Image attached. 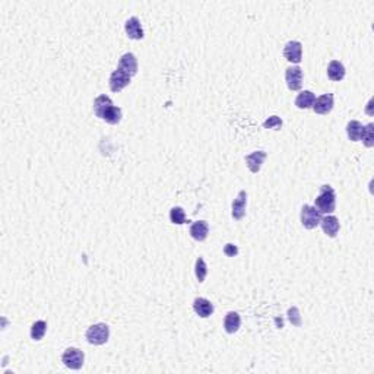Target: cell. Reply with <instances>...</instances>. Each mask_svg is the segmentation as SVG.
Returning a JSON list of instances; mask_svg holds the SVG:
<instances>
[{
	"instance_id": "obj_1",
	"label": "cell",
	"mask_w": 374,
	"mask_h": 374,
	"mask_svg": "<svg viewBox=\"0 0 374 374\" xmlns=\"http://www.w3.org/2000/svg\"><path fill=\"white\" fill-rule=\"evenodd\" d=\"M315 208L320 213H332L336 208V193L333 187L325 184L320 187V193L315 199Z\"/></svg>"
},
{
	"instance_id": "obj_2",
	"label": "cell",
	"mask_w": 374,
	"mask_h": 374,
	"mask_svg": "<svg viewBox=\"0 0 374 374\" xmlns=\"http://www.w3.org/2000/svg\"><path fill=\"white\" fill-rule=\"evenodd\" d=\"M85 336L91 345H104L110 338V327L105 323H97L86 329Z\"/></svg>"
},
{
	"instance_id": "obj_3",
	"label": "cell",
	"mask_w": 374,
	"mask_h": 374,
	"mask_svg": "<svg viewBox=\"0 0 374 374\" xmlns=\"http://www.w3.org/2000/svg\"><path fill=\"white\" fill-rule=\"evenodd\" d=\"M322 221V213L316 209L315 206L304 205L301 208V224L305 230H315L316 227L320 225Z\"/></svg>"
},
{
	"instance_id": "obj_4",
	"label": "cell",
	"mask_w": 374,
	"mask_h": 374,
	"mask_svg": "<svg viewBox=\"0 0 374 374\" xmlns=\"http://www.w3.org/2000/svg\"><path fill=\"white\" fill-rule=\"evenodd\" d=\"M61 361L70 370H79L85 361V354L78 348H68L61 355Z\"/></svg>"
},
{
	"instance_id": "obj_5",
	"label": "cell",
	"mask_w": 374,
	"mask_h": 374,
	"mask_svg": "<svg viewBox=\"0 0 374 374\" xmlns=\"http://www.w3.org/2000/svg\"><path fill=\"white\" fill-rule=\"evenodd\" d=\"M284 56L288 61L298 65L303 60V44L300 41H288L284 47Z\"/></svg>"
},
{
	"instance_id": "obj_6",
	"label": "cell",
	"mask_w": 374,
	"mask_h": 374,
	"mask_svg": "<svg viewBox=\"0 0 374 374\" xmlns=\"http://www.w3.org/2000/svg\"><path fill=\"white\" fill-rule=\"evenodd\" d=\"M285 81L291 91L301 89L303 85V69L300 66H291L285 70Z\"/></svg>"
},
{
	"instance_id": "obj_7",
	"label": "cell",
	"mask_w": 374,
	"mask_h": 374,
	"mask_svg": "<svg viewBox=\"0 0 374 374\" xmlns=\"http://www.w3.org/2000/svg\"><path fill=\"white\" fill-rule=\"evenodd\" d=\"M130 79L132 78L129 76L126 72L116 69L111 73V76H110V82H108L110 83V89L113 92H120L121 89H124L129 83H130Z\"/></svg>"
},
{
	"instance_id": "obj_8",
	"label": "cell",
	"mask_w": 374,
	"mask_h": 374,
	"mask_svg": "<svg viewBox=\"0 0 374 374\" xmlns=\"http://www.w3.org/2000/svg\"><path fill=\"white\" fill-rule=\"evenodd\" d=\"M117 69L126 72L129 76H135L138 73V58L133 53H124L118 60V68Z\"/></svg>"
},
{
	"instance_id": "obj_9",
	"label": "cell",
	"mask_w": 374,
	"mask_h": 374,
	"mask_svg": "<svg viewBox=\"0 0 374 374\" xmlns=\"http://www.w3.org/2000/svg\"><path fill=\"white\" fill-rule=\"evenodd\" d=\"M333 108V95L332 94H323L320 97H317L313 104V110L316 114H322L325 116L327 113H330Z\"/></svg>"
},
{
	"instance_id": "obj_10",
	"label": "cell",
	"mask_w": 374,
	"mask_h": 374,
	"mask_svg": "<svg viewBox=\"0 0 374 374\" xmlns=\"http://www.w3.org/2000/svg\"><path fill=\"white\" fill-rule=\"evenodd\" d=\"M245 205H247V192L245 190H241L237 198L233 200V218L235 221H240L243 220L245 215Z\"/></svg>"
},
{
	"instance_id": "obj_11",
	"label": "cell",
	"mask_w": 374,
	"mask_h": 374,
	"mask_svg": "<svg viewBox=\"0 0 374 374\" xmlns=\"http://www.w3.org/2000/svg\"><path fill=\"white\" fill-rule=\"evenodd\" d=\"M124 31H126V34L130 40H142L143 38V28H142L139 18H136V16H132L126 21Z\"/></svg>"
},
{
	"instance_id": "obj_12",
	"label": "cell",
	"mask_w": 374,
	"mask_h": 374,
	"mask_svg": "<svg viewBox=\"0 0 374 374\" xmlns=\"http://www.w3.org/2000/svg\"><path fill=\"white\" fill-rule=\"evenodd\" d=\"M320 225H322L323 233L326 234L327 237H330V238L336 237V234L339 233V228H340L339 220L335 215H327L325 218H322Z\"/></svg>"
},
{
	"instance_id": "obj_13",
	"label": "cell",
	"mask_w": 374,
	"mask_h": 374,
	"mask_svg": "<svg viewBox=\"0 0 374 374\" xmlns=\"http://www.w3.org/2000/svg\"><path fill=\"white\" fill-rule=\"evenodd\" d=\"M265 158H266V152L256 151L245 157V164H247L248 170H250L252 173H255V174H256V173L260 171L262 164H263V161H265Z\"/></svg>"
},
{
	"instance_id": "obj_14",
	"label": "cell",
	"mask_w": 374,
	"mask_h": 374,
	"mask_svg": "<svg viewBox=\"0 0 374 374\" xmlns=\"http://www.w3.org/2000/svg\"><path fill=\"white\" fill-rule=\"evenodd\" d=\"M193 310H195V313L199 317L206 319V317H209L213 313V304L210 303L209 300H206V298L199 297V298H195V301H193Z\"/></svg>"
},
{
	"instance_id": "obj_15",
	"label": "cell",
	"mask_w": 374,
	"mask_h": 374,
	"mask_svg": "<svg viewBox=\"0 0 374 374\" xmlns=\"http://www.w3.org/2000/svg\"><path fill=\"white\" fill-rule=\"evenodd\" d=\"M208 234H209V225H208L206 221H196L192 224V227H190V235L196 241L206 240Z\"/></svg>"
},
{
	"instance_id": "obj_16",
	"label": "cell",
	"mask_w": 374,
	"mask_h": 374,
	"mask_svg": "<svg viewBox=\"0 0 374 374\" xmlns=\"http://www.w3.org/2000/svg\"><path fill=\"white\" fill-rule=\"evenodd\" d=\"M345 73H347V70H345V66L338 61V60H332L330 63H329V66H327V76H329V79L333 82H339L342 81L344 78H345Z\"/></svg>"
},
{
	"instance_id": "obj_17",
	"label": "cell",
	"mask_w": 374,
	"mask_h": 374,
	"mask_svg": "<svg viewBox=\"0 0 374 374\" xmlns=\"http://www.w3.org/2000/svg\"><path fill=\"white\" fill-rule=\"evenodd\" d=\"M111 105H113V101H111L110 97H107V95H100V97H97L95 101H94V113H95V116L100 117V118H104L105 111H107Z\"/></svg>"
},
{
	"instance_id": "obj_18",
	"label": "cell",
	"mask_w": 374,
	"mask_h": 374,
	"mask_svg": "<svg viewBox=\"0 0 374 374\" xmlns=\"http://www.w3.org/2000/svg\"><path fill=\"white\" fill-rule=\"evenodd\" d=\"M241 325V317L238 313L235 311H230L225 316V320H224V329L227 333H235Z\"/></svg>"
},
{
	"instance_id": "obj_19",
	"label": "cell",
	"mask_w": 374,
	"mask_h": 374,
	"mask_svg": "<svg viewBox=\"0 0 374 374\" xmlns=\"http://www.w3.org/2000/svg\"><path fill=\"white\" fill-rule=\"evenodd\" d=\"M315 101L316 95L311 91H301L295 98V105L300 110H307V108H313Z\"/></svg>"
},
{
	"instance_id": "obj_20",
	"label": "cell",
	"mask_w": 374,
	"mask_h": 374,
	"mask_svg": "<svg viewBox=\"0 0 374 374\" xmlns=\"http://www.w3.org/2000/svg\"><path fill=\"white\" fill-rule=\"evenodd\" d=\"M362 132H364V126L358 120H351L347 124V133H348V138L352 142H358L361 140Z\"/></svg>"
},
{
	"instance_id": "obj_21",
	"label": "cell",
	"mask_w": 374,
	"mask_h": 374,
	"mask_svg": "<svg viewBox=\"0 0 374 374\" xmlns=\"http://www.w3.org/2000/svg\"><path fill=\"white\" fill-rule=\"evenodd\" d=\"M121 108L120 107H116V105H111L107 111H105L104 114V118L108 124H117V123H120V120H121Z\"/></svg>"
},
{
	"instance_id": "obj_22",
	"label": "cell",
	"mask_w": 374,
	"mask_h": 374,
	"mask_svg": "<svg viewBox=\"0 0 374 374\" xmlns=\"http://www.w3.org/2000/svg\"><path fill=\"white\" fill-rule=\"evenodd\" d=\"M47 332V323L44 320H38V322H35L33 327H31V338L34 339V340H41V339L44 338V335H46Z\"/></svg>"
},
{
	"instance_id": "obj_23",
	"label": "cell",
	"mask_w": 374,
	"mask_h": 374,
	"mask_svg": "<svg viewBox=\"0 0 374 374\" xmlns=\"http://www.w3.org/2000/svg\"><path fill=\"white\" fill-rule=\"evenodd\" d=\"M361 140L367 148H373L374 145V124L368 123L367 126H364V132H362Z\"/></svg>"
},
{
	"instance_id": "obj_24",
	"label": "cell",
	"mask_w": 374,
	"mask_h": 374,
	"mask_svg": "<svg viewBox=\"0 0 374 374\" xmlns=\"http://www.w3.org/2000/svg\"><path fill=\"white\" fill-rule=\"evenodd\" d=\"M195 273H196V278L199 282H203L206 275H208V266H206V262L203 260V257H198L196 259V265H195Z\"/></svg>"
},
{
	"instance_id": "obj_25",
	"label": "cell",
	"mask_w": 374,
	"mask_h": 374,
	"mask_svg": "<svg viewBox=\"0 0 374 374\" xmlns=\"http://www.w3.org/2000/svg\"><path fill=\"white\" fill-rule=\"evenodd\" d=\"M170 221L173 224H177V225H181L186 222V213H184V209L180 208V206H175L173 209L170 210Z\"/></svg>"
},
{
	"instance_id": "obj_26",
	"label": "cell",
	"mask_w": 374,
	"mask_h": 374,
	"mask_svg": "<svg viewBox=\"0 0 374 374\" xmlns=\"http://www.w3.org/2000/svg\"><path fill=\"white\" fill-rule=\"evenodd\" d=\"M263 128L265 129H275V130H279L282 128V120L278 116L269 117L268 120L263 123Z\"/></svg>"
},
{
	"instance_id": "obj_27",
	"label": "cell",
	"mask_w": 374,
	"mask_h": 374,
	"mask_svg": "<svg viewBox=\"0 0 374 374\" xmlns=\"http://www.w3.org/2000/svg\"><path fill=\"white\" fill-rule=\"evenodd\" d=\"M288 316H290V322H291L294 326H300L301 325V319H300V313H298V308L297 307H291L288 310Z\"/></svg>"
},
{
	"instance_id": "obj_28",
	"label": "cell",
	"mask_w": 374,
	"mask_h": 374,
	"mask_svg": "<svg viewBox=\"0 0 374 374\" xmlns=\"http://www.w3.org/2000/svg\"><path fill=\"white\" fill-rule=\"evenodd\" d=\"M224 253L228 257H234L238 255V248H237V245L228 243V244H225V247H224Z\"/></svg>"
}]
</instances>
